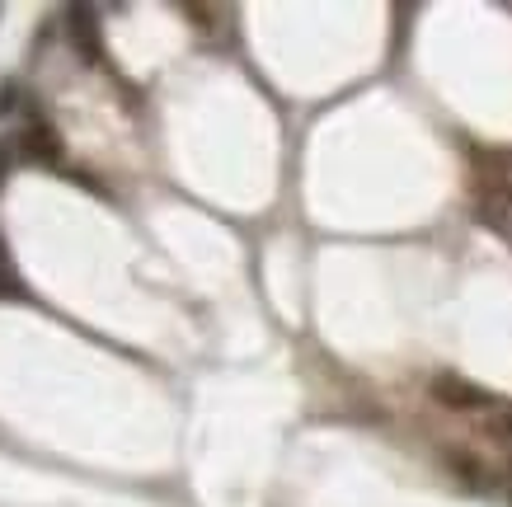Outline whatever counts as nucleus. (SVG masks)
<instances>
[{"instance_id":"nucleus-4","label":"nucleus","mask_w":512,"mask_h":507,"mask_svg":"<svg viewBox=\"0 0 512 507\" xmlns=\"http://www.w3.org/2000/svg\"><path fill=\"white\" fill-rule=\"evenodd\" d=\"M5 292H10V296H24V292H19V277L10 273V259H5V245H0V296H5Z\"/></svg>"},{"instance_id":"nucleus-3","label":"nucleus","mask_w":512,"mask_h":507,"mask_svg":"<svg viewBox=\"0 0 512 507\" xmlns=\"http://www.w3.org/2000/svg\"><path fill=\"white\" fill-rule=\"evenodd\" d=\"M71 38H76V47H85L90 62H99V15H94L90 5L71 10Z\"/></svg>"},{"instance_id":"nucleus-2","label":"nucleus","mask_w":512,"mask_h":507,"mask_svg":"<svg viewBox=\"0 0 512 507\" xmlns=\"http://www.w3.org/2000/svg\"><path fill=\"white\" fill-rule=\"evenodd\" d=\"M433 400L447 404V409H484V404H489V395H484L475 381H466V376L442 371V376H433Z\"/></svg>"},{"instance_id":"nucleus-6","label":"nucleus","mask_w":512,"mask_h":507,"mask_svg":"<svg viewBox=\"0 0 512 507\" xmlns=\"http://www.w3.org/2000/svg\"><path fill=\"white\" fill-rule=\"evenodd\" d=\"M503 428H508V432H512V414H508V418H503Z\"/></svg>"},{"instance_id":"nucleus-1","label":"nucleus","mask_w":512,"mask_h":507,"mask_svg":"<svg viewBox=\"0 0 512 507\" xmlns=\"http://www.w3.org/2000/svg\"><path fill=\"white\" fill-rule=\"evenodd\" d=\"M15 151H19V160H29V165H62L66 141L47 118H33V123L15 137Z\"/></svg>"},{"instance_id":"nucleus-5","label":"nucleus","mask_w":512,"mask_h":507,"mask_svg":"<svg viewBox=\"0 0 512 507\" xmlns=\"http://www.w3.org/2000/svg\"><path fill=\"white\" fill-rule=\"evenodd\" d=\"M5 165H10V151H5V146H0V174H5Z\"/></svg>"}]
</instances>
